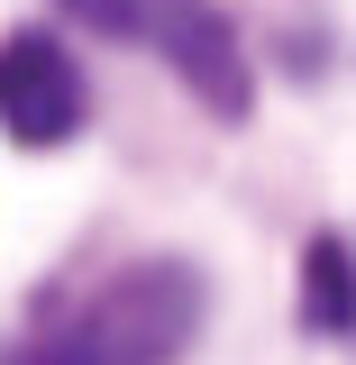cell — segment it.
I'll return each mask as SVG.
<instances>
[{"label":"cell","instance_id":"obj_1","mask_svg":"<svg viewBox=\"0 0 356 365\" xmlns=\"http://www.w3.org/2000/svg\"><path fill=\"white\" fill-rule=\"evenodd\" d=\"M201 329V274L174 256L110 274L83 311H64L55 329L0 347V365H174Z\"/></svg>","mask_w":356,"mask_h":365},{"label":"cell","instance_id":"obj_2","mask_svg":"<svg viewBox=\"0 0 356 365\" xmlns=\"http://www.w3.org/2000/svg\"><path fill=\"white\" fill-rule=\"evenodd\" d=\"M0 128L19 146H64L83 128V73L46 28L0 37Z\"/></svg>","mask_w":356,"mask_h":365},{"label":"cell","instance_id":"obj_3","mask_svg":"<svg viewBox=\"0 0 356 365\" xmlns=\"http://www.w3.org/2000/svg\"><path fill=\"white\" fill-rule=\"evenodd\" d=\"M302 319L311 329H356V274H347V247L320 237L302 256Z\"/></svg>","mask_w":356,"mask_h":365}]
</instances>
